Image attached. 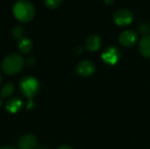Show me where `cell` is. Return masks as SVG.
Instances as JSON below:
<instances>
[{
    "mask_svg": "<svg viewBox=\"0 0 150 149\" xmlns=\"http://www.w3.org/2000/svg\"><path fill=\"white\" fill-rule=\"evenodd\" d=\"M34 105H35V103L33 102V99H28L27 104H26V108L27 109H31V108H33L34 106Z\"/></svg>",
    "mask_w": 150,
    "mask_h": 149,
    "instance_id": "cell-18",
    "label": "cell"
},
{
    "mask_svg": "<svg viewBox=\"0 0 150 149\" xmlns=\"http://www.w3.org/2000/svg\"><path fill=\"white\" fill-rule=\"evenodd\" d=\"M114 1L115 0H104V2L105 3V4H107V5H112L114 3Z\"/></svg>",
    "mask_w": 150,
    "mask_h": 149,
    "instance_id": "cell-20",
    "label": "cell"
},
{
    "mask_svg": "<svg viewBox=\"0 0 150 149\" xmlns=\"http://www.w3.org/2000/svg\"><path fill=\"white\" fill-rule=\"evenodd\" d=\"M14 92V86L11 83H6L1 89V96L3 97H9Z\"/></svg>",
    "mask_w": 150,
    "mask_h": 149,
    "instance_id": "cell-13",
    "label": "cell"
},
{
    "mask_svg": "<svg viewBox=\"0 0 150 149\" xmlns=\"http://www.w3.org/2000/svg\"><path fill=\"white\" fill-rule=\"evenodd\" d=\"M95 69H96L95 64L89 60H83V61L78 62L76 67V73L79 76H83V77L91 76L95 72Z\"/></svg>",
    "mask_w": 150,
    "mask_h": 149,
    "instance_id": "cell-7",
    "label": "cell"
},
{
    "mask_svg": "<svg viewBox=\"0 0 150 149\" xmlns=\"http://www.w3.org/2000/svg\"><path fill=\"white\" fill-rule=\"evenodd\" d=\"M139 32L143 34V36L149 35L150 33V25L148 23H142L139 25Z\"/></svg>",
    "mask_w": 150,
    "mask_h": 149,
    "instance_id": "cell-15",
    "label": "cell"
},
{
    "mask_svg": "<svg viewBox=\"0 0 150 149\" xmlns=\"http://www.w3.org/2000/svg\"><path fill=\"white\" fill-rule=\"evenodd\" d=\"M62 0H45L46 5L50 9H56L60 6Z\"/></svg>",
    "mask_w": 150,
    "mask_h": 149,
    "instance_id": "cell-16",
    "label": "cell"
},
{
    "mask_svg": "<svg viewBox=\"0 0 150 149\" xmlns=\"http://www.w3.org/2000/svg\"><path fill=\"white\" fill-rule=\"evenodd\" d=\"M37 145V138L33 134H25L18 142V148L19 149H34Z\"/></svg>",
    "mask_w": 150,
    "mask_h": 149,
    "instance_id": "cell-8",
    "label": "cell"
},
{
    "mask_svg": "<svg viewBox=\"0 0 150 149\" xmlns=\"http://www.w3.org/2000/svg\"><path fill=\"white\" fill-rule=\"evenodd\" d=\"M121 56L120 50L116 47H107L102 54V60L104 62L109 65L116 64Z\"/></svg>",
    "mask_w": 150,
    "mask_h": 149,
    "instance_id": "cell-5",
    "label": "cell"
},
{
    "mask_svg": "<svg viewBox=\"0 0 150 149\" xmlns=\"http://www.w3.org/2000/svg\"><path fill=\"white\" fill-rule=\"evenodd\" d=\"M1 105H2V101H1V98H0V106H1Z\"/></svg>",
    "mask_w": 150,
    "mask_h": 149,
    "instance_id": "cell-24",
    "label": "cell"
},
{
    "mask_svg": "<svg viewBox=\"0 0 150 149\" xmlns=\"http://www.w3.org/2000/svg\"><path fill=\"white\" fill-rule=\"evenodd\" d=\"M57 149H73L71 147H69V146H67V145H62V146H60V147H58Z\"/></svg>",
    "mask_w": 150,
    "mask_h": 149,
    "instance_id": "cell-19",
    "label": "cell"
},
{
    "mask_svg": "<svg viewBox=\"0 0 150 149\" xmlns=\"http://www.w3.org/2000/svg\"><path fill=\"white\" fill-rule=\"evenodd\" d=\"M101 44H102L101 38L96 34L90 35L85 40V47L87 50H89L91 52L98 51L100 48Z\"/></svg>",
    "mask_w": 150,
    "mask_h": 149,
    "instance_id": "cell-9",
    "label": "cell"
},
{
    "mask_svg": "<svg viewBox=\"0 0 150 149\" xmlns=\"http://www.w3.org/2000/svg\"><path fill=\"white\" fill-rule=\"evenodd\" d=\"M120 43L126 47L134 46L138 41V33L134 30H126L119 37Z\"/></svg>",
    "mask_w": 150,
    "mask_h": 149,
    "instance_id": "cell-6",
    "label": "cell"
},
{
    "mask_svg": "<svg viewBox=\"0 0 150 149\" xmlns=\"http://www.w3.org/2000/svg\"><path fill=\"white\" fill-rule=\"evenodd\" d=\"M0 149H17L15 148H13V147H11V146H3V147H1Z\"/></svg>",
    "mask_w": 150,
    "mask_h": 149,
    "instance_id": "cell-21",
    "label": "cell"
},
{
    "mask_svg": "<svg viewBox=\"0 0 150 149\" xmlns=\"http://www.w3.org/2000/svg\"><path fill=\"white\" fill-rule=\"evenodd\" d=\"M139 51L142 55L150 59V34L142 38L139 43Z\"/></svg>",
    "mask_w": 150,
    "mask_h": 149,
    "instance_id": "cell-11",
    "label": "cell"
},
{
    "mask_svg": "<svg viewBox=\"0 0 150 149\" xmlns=\"http://www.w3.org/2000/svg\"><path fill=\"white\" fill-rule=\"evenodd\" d=\"M18 48L22 54H28L33 49V43L30 39L23 37L18 42Z\"/></svg>",
    "mask_w": 150,
    "mask_h": 149,
    "instance_id": "cell-12",
    "label": "cell"
},
{
    "mask_svg": "<svg viewBox=\"0 0 150 149\" xmlns=\"http://www.w3.org/2000/svg\"><path fill=\"white\" fill-rule=\"evenodd\" d=\"M1 83H2V77H1V75H0V85H1Z\"/></svg>",
    "mask_w": 150,
    "mask_h": 149,
    "instance_id": "cell-23",
    "label": "cell"
},
{
    "mask_svg": "<svg viewBox=\"0 0 150 149\" xmlns=\"http://www.w3.org/2000/svg\"><path fill=\"white\" fill-rule=\"evenodd\" d=\"M25 34V29L21 25H17L11 30V35L16 40H20L24 37Z\"/></svg>",
    "mask_w": 150,
    "mask_h": 149,
    "instance_id": "cell-14",
    "label": "cell"
},
{
    "mask_svg": "<svg viewBox=\"0 0 150 149\" xmlns=\"http://www.w3.org/2000/svg\"><path fill=\"white\" fill-rule=\"evenodd\" d=\"M12 12L18 21L21 23H28L33 18L35 9L31 2L27 0H19L14 4Z\"/></svg>",
    "mask_w": 150,
    "mask_h": 149,
    "instance_id": "cell-1",
    "label": "cell"
},
{
    "mask_svg": "<svg viewBox=\"0 0 150 149\" xmlns=\"http://www.w3.org/2000/svg\"><path fill=\"white\" fill-rule=\"evenodd\" d=\"M23 106V102L19 97H12L7 100L5 104V109L10 113H17L21 110Z\"/></svg>",
    "mask_w": 150,
    "mask_h": 149,
    "instance_id": "cell-10",
    "label": "cell"
},
{
    "mask_svg": "<svg viewBox=\"0 0 150 149\" xmlns=\"http://www.w3.org/2000/svg\"><path fill=\"white\" fill-rule=\"evenodd\" d=\"M134 15L127 9H120L112 15L113 22L119 26H127L133 22Z\"/></svg>",
    "mask_w": 150,
    "mask_h": 149,
    "instance_id": "cell-4",
    "label": "cell"
},
{
    "mask_svg": "<svg viewBox=\"0 0 150 149\" xmlns=\"http://www.w3.org/2000/svg\"><path fill=\"white\" fill-rule=\"evenodd\" d=\"M25 62L28 64V65H33L35 63V59L33 57H28L26 60H25Z\"/></svg>",
    "mask_w": 150,
    "mask_h": 149,
    "instance_id": "cell-17",
    "label": "cell"
},
{
    "mask_svg": "<svg viewBox=\"0 0 150 149\" xmlns=\"http://www.w3.org/2000/svg\"><path fill=\"white\" fill-rule=\"evenodd\" d=\"M24 58L17 53H12L5 56L2 61V70L4 74L12 76L18 74L24 67Z\"/></svg>",
    "mask_w": 150,
    "mask_h": 149,
    "instance_id": "cell-2",
    "label": "cell"
},
{
    "mask_svg": "<svg viewBox=\"0 0 150 149\" xmlns=\"http://www.w3.org/2000/svg\"><path fill=\"white\" fill-rule=\"evenodd\" d=\"M18 88L21 94L25 97L28 99H33V97H34L40 90V83L36 77L26 76L21 78V80L19 81Z\"/></svg>",
    "mask_w": 150,
    "mask_h": 149,
    "instance_id": "cell-3",
    "label": "cell"
},
{
    "mask_svg": "<svg viewBox=\"0 0 150 149\" xmlns=\"http://www.w3.org/2000/svg\"><path fill=\"white\" fill-rule=\"evenodd\" d=\"M34 149H47V148H46L45 147H41V146H40V147H39V148H35Z\"/></svg>",
    "mask_w": 150,
    "mask_h": 149,
    "instance_id": "cell-22",
    "label": "cell"
}]
</instances>
